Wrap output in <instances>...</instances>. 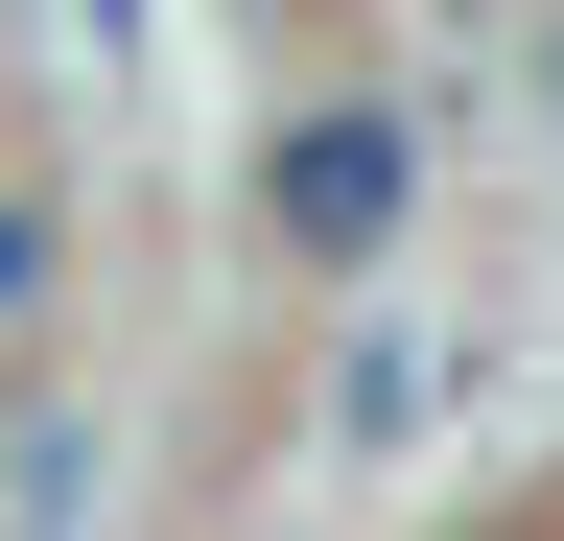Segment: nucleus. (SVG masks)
<instances>
[{
  "instance_id": "2",
  "label": "nucleus",
  "mask_w": 564,
  "mask_h": 541,
  "mask_svg": "<svg viewBox=\"0 0 564 541\" xmlns=\"http://www.w3.org/2000/svg\"><path fill=\"white\" fill-rule=\"evenodd\" d=\"M0 306H47V236H24V213H0Z\"/></svg>"
},
{
  "instance_id": "1",
  "label": "nucleus",
  "mask_w": 564,
  "mask_h": 541,
  "mask_svg": "<svg viewBox=\"0 0 564 541\" xmlns=\"http://www.w3.org/2000/svg\"><path fill=\"white\" fill-rule=\"evenodd\" d=\"M259 213L306 236V259H377L400 236V118H306V142L259 165Z\"/></svg>"
}]
</instances>
